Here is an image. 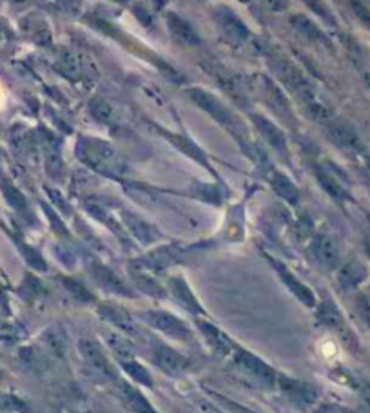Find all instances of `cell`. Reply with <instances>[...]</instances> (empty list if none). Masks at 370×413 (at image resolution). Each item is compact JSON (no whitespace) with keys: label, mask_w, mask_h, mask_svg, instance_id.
I'll use <instances>...</instances> for the list:
<instances>
[{"label":"cell","mask_w":370,"mask_h":413,"mask_svg":"<svg viewBox=\"0 0 370 413\" xmlns=\"http://www.w3.org/2000/svg\"><path fill=\"white\" fill-rule=\"evenodd\" d=\"M76 154L85 165H90L91 169L106 174V176L116 178L127 171V165H125L120 152L116 151L111 143L99 140V138H80L76 143Z\"/></svg>","instance_id":"1"},{"label":"cell","mask_w":370,"mask_h":413,"mask_svg":"<svg viewBox=\"0 0 370 413\" xmlns=\"http://www.w3.org/2000/svg\"><path fill=\"white\" fill-rule=\"evenodd\" d=\"M231 365L238 370L240 373H243L246 377H249L250 381H255L256 384L264 388H274L278 382V373L259 359L258 356L250 354L247 350H241V348H234V352L231 354Z\"/></svg>","instance_id":"2"},{"label":"cell","mask_w":370,"mask_h":413,"mask_svg":"<svg viewBox=\"0 0 370 413\" xmlns=\"http://www.w3.org/2000/svg\"><path fill=\"white\" fill-rule=\"evenodd\" d=\"M187 94L192 102L197 103L198 107H201V109H204L206 113H209L214 120L218 122V124H222L225 129L231 131V133L234 134L236 138L241 136L240 122L236 120V116L232 115L227 107L220 102L218 98L213 96V94L207 93V91L198 89V87H191V89H187Z\"/></svg>","instance_id":"3"},{"label":"cell","mask_w":370,"mask_h":413,"mask_svg":"<svg viewBox=\"0 0 370 413\" xmlns=\"http://www.w3.org/2000/svg\"><path fill=\"white\" fill-rule=\"evenodd\" d=\"M78 352H80L82 359L87 365V368L97 375L102 381H113L116 377L115 366H113L111 359L106 354V350L102 348L99 341L94 339H80L78 341Z\"/></svg>","instance_id":"4"},{"label":"cell","mask_w":370,"mask_h":413,"mask_svg":"<svg viewBox=\"0 0 370 413\" xmlns=\"http://www.w3.org/2000/svg\"><path fill=\"white\" fill-rule=\"evenodd\" d=\"M269 66L272 67L274 75H276L292 93L298 94V96H301L305 91L313 87V85L308 84L307 78H305L304 73H301V69H299L296 64L290 62L289 58L281 57V55H271V57H269Z\"/></svg>","instance_id":"5"},{"label":"cell","mask_w":370,"mask_h":413,"mask_svg":"<svg viewBox=\"0 0 370 413\" xmlns=\"http://www.w3.org/2000/svg\"><path fill=\"white\" fill-rule=\"evenodd\" d=\"M145 323L149 326H152L155 330L162 332L164 335L171 339H176V341H191L192 332L189 330V326L183 323L180 317L173 316L169 312L165 310H149L145 316H143Z\"/></svg>","instance_id":"6"},{"label":"cell","mask_w":370,"mask_h":413,"mask_svg":"<svg viewBox=\"0 0 370 413\" xmlns=\"http://www.w3.org/2000/svg\"><path fill=\"white\" fill-rule=\"evenodd\" d=\"M214 18H216V24H218L220 31L225 36V41L231 45H241L246 44L247 38H249V27L241 22L240 17L232 13L229 8H220L214 9Z\"/></svg>","instance_id":"7"},{"label":"cell","mask_w":370,"mask_h":413,"mask_svg":"<svg viewBox=\"0 0 370 413\" xmlns=\"http://www.w3.org/2000/svg\"><path fill=\"white\" fill-rule=\"evenodd\" d=\"M276 386L280 388L281 393H283L290 403H294V405L298 406H304V408L314 405L318 400V390L313 384H308V382L299 381V379L294 377H287L283 373H278Z\"/></svg>","instance_id":"8"},{"label":"cell","mask_w":370,"mask_h":413,"mask_svg":"<svg viewBox=\"0 0 370 413\" xmlns=\"http://www.w3.org/2000/svg\"><path fill=\"white\" fill-rule=\"evenodd\" d=\"M325 133L336 147L348 152H363V142L353 125L343 120H329L325 124Z\"/></svg>","instance_id":"9"},{"label":"cell","mask_w":370,"mask_h":413,"mask_svg":"<svg viewBox=\"0 0 370 413\" xmlns=\"http://www.w3.org/2000/svg\"><path fill=\"white\" fill-rule=\"evenodd\" d=\"M152 363L169 375H182L189 368V359L182 356L180 352L174 350L173 347L165 342L157 341L152 345Z\"/></svg>","instance_id":"10"},{"label":"cell","mask_w":370,"mask_h":413,"mask_svg":"<svg viewBox=\"0 0 370 413\" xmlns=\"http://www.w3.org/2000/svg\"><path fill=\"white\" fill-rule=\"evenodd\" d=\"M311 256L314 258V261L323 267L325 270H334L339 265V249L336 241L327 234H316L311 241Z\"/></svg>","instance_id":"11"},{"label":"cell","mask_w":370,"mask_h":413,"mask_svg":"<svg viewBox=\"0 0 370 413\" xmlns=\"http://www.w3.org/2000/svg\"><path fill=\"white\" fill-rule=\"evenodd\" d=\"M198 330H200L204 339H206L207 345H209V348L216 356L231 357V354L234 352L236 345H234L232 339L229 338V335H225L216 324H211L207 323V321H198Z\"/></svg>","instance_id":"12"},{"label":"cell","mask_w":370,"mask_h":413,"mask_svg":"<svg viewBox=\"0 0 370 413\" xmlns=\"http://www.w3.org/2000/svg\"><path fill=\"white\" fill-rule=\"evenodd\" d=\"M180 259V250L174 245H167V247H158L157 250H152L151 254L140 258L138 261H134V267H140V270L149 268V270H164V268L171 267Z\"/></svg>","instance_id":"13"},{"label":"cell","mask_w":370,"mask_h":413,"mask_svg":"<svg viewBox=\"0 0 370 413\" xmlns=\"http://www.w3.org/2000/svg\"><path fill=\"white\" fill-rule=\"evenodd\" d=\"M271 265L276 268V272H278V275L281 277V281L285 283L287 289L294 294L299 301L304 303V305H307V307H316V298H314V294L311 292V289H307V287H305V284L301 283V281H299L298 277H296V275L289 270V268L285 267V265H281V263L276 261V259H271Z\"/></svg>","instance_id":"14"},{"label":"cell","mask_w":370,"mask_h":413,"mask_svg":"<svg viewBox=\"0 0 370 413\" xmlns=\"http://www.w3.org/2000/svg\"><path fill=\"white\" fill-rule=\"evenodd\" d=\"M259 82H262V85H259V89H262V96L267 100L269 106L274 109V111L278 113V115L283 118V120H289L292 122L294 120V116H292V109H290L289 102H287V96L283 94V91L278 87L276 84H272L269 78H265V76H262L259 78Z\"/></svg>","instance_id":"15"},{"label":"cell","mask_w":370,"mask_h":413,"mask_svg":"<svg viewBox=\"0 0 370 413\" xmlns=\"http://www.w3.org/2000/svg\"><path fill=\"white\" fill-rule=\"evenodd\" d=\"M314 174H316L318 182H320L321 189L327 192V194L336 201H345L348 198L347 187L343 185V182L336 176V173H332V167L329 165H316L314 167Z\"/></svg>","instance_id":"16"},{"label":"cell","mask_w":370,"mask_h":413,"mask_svg":"<svg viewBox=\"0 0 370 413\" xmlns=\"http://www.w3.org/2000/svg\"><path fill=\"white\" fill-rule=\"evenodd\" d=\"M167 27H169V33L178 44L189 45V48H194V45L201 44L200 35L194 31V27H192L185 18L180 17L178 13L167 15Z\"/></svg>","instance_id":"17"},{"label":"cell","mask_w":370,"mask_h":413,"mask_svg":"<svg viewBox=\"0 0 370 413\" xmlns=\"http://www.w3.org/2000/svg\"><path fill=\"white\" fill-rule=\"evenodd\" d=\"M99 316L106 319L107 323H111L116 328L124 330L127 333H136V324H134L133 317L125 308L118 307V305H111V303H102L99 305Z\"/></svg>","instance_id":"18"},{"label":"cell","mask_w":370,"mask_h":413,"mask_svg":"<svg viewBox=\"0 0 370 413\" xmlns=\"http://www.w3.org/2000/svg\"><path fill=\"white\" fill-rule=\"evenodd\" d=\"M367 275H369V270L365 268V265L357 261V259H350V261H347L343 267L339 268L338 283L345 290L356 289L357 284L367 280Z\"/></svg>","instance_id":"19"},{"label":"cell","mask_w":370,"mask_h":413,"mask_svg":"<svg viewBox=\"0 0 370 413\" xmlns=\"http://www.w3.org/2000/svg\"><path fill=\"white\" fill-rule=\"evenodd\" d=\"M250 118H252V122H255L256 129L259 131V134H262V136H264L265 140H267V142L276 149V151L280 152L287 151L285 134H283V131L281 129H278V125H274L271 120H267V118L262 115H252Z\"/></svg>","instance_id":"20"},{"label":"cell","mask_w":370,"mask_h":413,"mask_svg":"<svg viewBox=\"0 0 370 413\" xmlns=\"http://www.w3.org/2000/svg\"><path fill=\"white\" fill-rule=\"evenodd\" d=\"M169 283L171 292L174 294V298L178 299L183 307L187 308V310H191L192 314H204V308H201V305L198 303V299L194 298L192 290L189 289L187 281L182 280V277H171Z\"/></svg>","instance_id":"21"},{"label":"cell","mask_w":370,"mask_h":413,"mask_svg":"<svg viewBox=\"0 0 370 413\" xmlns=\"http://www.w3.org/2000/svg\"><path fill=\"white\" fill-rule=\"evenodd\" d=\"M120 388L122 393H124V399L127 400V405H129V408L133 410L134 413H158L157 408L149 403L148 397L143 396L138 388L131 386L127 382H124Z\"/></svg>","instance_id":"22"},{"label":"cell","mask_w":370,"mask_h":413,"mask_svg":"<svg viewBox=\"0 0 370 413\" xmlns=\"http://www.w3.org/2000/svg\"><path fill=\"white\" fill-rule=\"evenodd\" d=\"M290 26L294 27L296 31L299 33L301 36H305L307 41L311 42H321V44H327L325 35L321 33L320 27L307 18L305 15H294V17H290Z\"/></svg>","instance_id":"23"},{"label":"cell","mask_w":370,"mask_h":413,"mask_svg":"<svg viewBox=\"0 0 370 413\" xmlns=\"http://www.w3.org/2000/svg\"><path fill=\"white\" fill-rule=\"evenodd\" d=\"M271 185H272V189L276 191V194L280 196V198H283V200L289 201V203H292V205L298 203V200H299L298 187L292 183V180L287 178L285 174H281V173L272 174Z\"/></svg>","instance_id":"24"},{"label":"cell","mask_w":370,"mask_h":413,"mask_svg":"<svg viewBox=\"0 0 370 413\" xmlns=\"http://www.w3.org/2000/svg\"><path fill=\"white\" fill-rule=\"evenodd\" d=\"M91 272H93L94 280L99 281L104 289L109 290V292L129 294V290L125 289L124 283H122V281L118 280V277H116L111 270H109V268H106L104 265H100V263H94L93 268H91Z\"/></svg>","instance_id":"25"},{"label":"cell","mask_w":370,"mask_h":413,"mask_svg":"<svg viewBox=\"0 0 370 413\" xmlns=\"http://www.w3.org/2000/svg\"><path fill=\"white\" fill-rule=\"evenodd\" d=\"M124 222L125 225H127V229H129L140 241H143V243H151V241H155L158 238V232L155 231L151 225H148V223L142 222V219L136 218V216H133V214H124Z\"/></svg>","instance_id":"26"},{"label":"cell","mask_w":370,"mask_h":413,"mask_svg":"<svg viewBox=\"0 0 370 413\" xmlns=\"http://www.w3.org/2000/svg\"><path fill=\"white\" fill-rule=\"evenodd\" d=\"M164 134L167 138H169V142H173L174 145L178 147L180 151L185 152V154H187V156H191L192 160L200 161V164L207 165V158H206V154H204V151H201V149L197 145V143L191 142L189 138L180 136V134H169V133H164Z\"/></svg>","instance_id":"27"},{"label":"cell","mask_w":370,"mask_h":413,"mask_svg":"<svg viewBox=\"0 0 370 413\" xmlns=\"http://www.w3.org/2000/svg\"><path fill=\"white\" fill-rule=\"evenodd\" d=\"M107 345L111 347V350L115 352V356L120 361L134 359V347L133 342L129 341L124 335H118V333H106Z\"/></svg>","instance_id":"28"},{"label":"cell","mask_w":370,"mask_h":413,"mask_svg":"<svg viewBox=\"0 0 370 413\" xmlns=\"http://www.w3.org/2000/svg\"><path fill=\"white\" fill-rule=\"evenodd\" d=\"M318 321L321 324H325L329 328H339L343 324V317H341V312L336 307L334 303L323 301L318 307Z\"/></svg>","instance_id":"29"},{"label":"cell","mask_w":370,"mask_h":413,"mask_svg":"<svg viewBox=\"0 0 370 413\" xmlns=\"http://www.w3.org/2000/svg\"><path fill=\"white\" fill-rule=\"evenodd\" d=\"M57 67H58V71L62 73L66 78H69V80H73V82L80 80L82 76H84L80 60H78L75 55H69V53L64 55V57L57 62Z\"/></svg>","instance_id":"30"},{"label":"cell","mask_w":370,"mask_h":413,"mask_svg":"<svg viewBox=\"0 0 370 413\" xmlns=\"http://www.w3.org/2000/svg\"><path fill=\"white\" fill-rule=\"evenodd\" d=\"M120 363H122V368H124V372L127 373V375H129L134 382H138V384H143V386H148V388L152 386L151 373L143 368L140 363H136V359L120 361Z\"/></svg>","instance_id":"31"},{"label":"cell","mask_w":370,"mask_h":413,"mask_svg":"<svg viewBox=\"0 0 370 413\" xmlns=\"http://www.w3.org/2000/svg\"><path fill=\"white\" fill-rule=\"evenodd\" d=\"M0 189H2V192H4V198L8 200V203L11 205L15 210H18V212H26L27 210L26 198H24V194L18 191L17 187L11 185V183L4 180V182L0 183Z\"/></svg>","instance_id":"32"},{"label":"cell","mask_w":370,"mask_h":413,"mask_svg":"<svg viewBox=\"0 0 370 413\" xmlns=\"http://www.w3.org/2000/svg\"><path fill=\"white\" fill-rule=\"evenodd\" d=\"M0 410L2 412H13V413H27L29 406L24 399L13 396V393H6L0 391Z\"/></svg>","instance_id":"33"},{"label":"cell","mask_w":370,"mask_h":413,"mask_svg":"<svg viewBox=\"0 0 370 413\" xmlns=\"http://www.w3.org/2000/svg\"><path fill=\"white\" fill-rule=\"evenodd\" d=\"M90 113L97 118L99 122H104V124H109L113 120V109L111 106L102 100V98H93L90 102Z\"/></svg>","instance_id":"34"},{"label":"cell","mask_w":370,"mask_h":413,"mask_svg":"<svg viewBox=\"0 0 370 413\" xmlns=\"http://www.w3.org/2000/svg\"><path fill=\"white\" fill-rule=\"evenodd\" d=\"M62 284L73 294V298L78 299V301H84V303L93 301V294L85 289L84 284L78 283V281L71 280V277H62Z\"/></svg>","instance_id":"35"},{"label":"cell","mask_w":370,"mask_h":413,"mask_svg":"<svg viewBox=\"0 0 370 413\" xmlns=\"http://www.w3.org/2000/svg\"><path fill=\"white\" fill-rule=\"evenodd\" d=\"M134 281L138 283L140 289H143L148 294H152V296H157V298H164L165 296V290L162 289L160 284L152 280V277H149V275L140 274V272H134Z\"/></svg>","instance_id":"36"},{"label":"cell","mask_w":370,"mask_h":413,"mask_svg":"<svg viewBox=\"0 0 370 413\" xmlns=\"http://www.w3.org/2000/svg\"><path fill=\"white\" fill-rule=\"evenodd\" d=\"M348 6L353 9V13L365 27L370 29V8L363 2V0H348Z\"/></svg>","instance_id":"37"},{"label":"cell","mask_w":370,"mask_h":413,"mask_svg":"<svg viewBox=\"0 0 370 413\" xmlns=\"http://www.w3.org/2000/svg\"><path fill=\"white\" fill-rule=\"evenodd\" d=\"M20 249H22L24 252V258L27 259V263H29L33 268H36V270H45V268H48L44 258H42L41 254L36 252V250H33L31 247H27V245L24 243H20Z\"/></svg>","instance_id":"38"},{"label":"cell","mask_w":370,"mask_h":413,"mask_svg":"<svg viewBox=\"0 0 370 413\" xmlns=\"http://www.w3.org/2000/svg\"><path fill=\"white\" fill-rule=\"evenodd\" d=\"M304 2L308 6V8L313 9L314 13L320 15L325 22H330V24L334 22V18H332V15H330L329 8H327V4L323 2V0H304Z\"/></svg>","instance_id":"39"},{"label":"cell","mask_w":370,"mask_h":413,"mask_svg":"<svg viewBox=\"0 0 370 413\" xmlns=\"http://www.w3.org/2000/svg\"><path fill=\"white\" fill-rule=\"evenodd\" d=\"M265 6L272 11H283L289 6V0H264Z\"/></svg>","instance_id":"40"},{"label":"cell","mask_w":370,"mask_h":413,"mask_svg":"<svg viewBox=\"0 0 370 413\" xmlns=\"http://www.w3.org/2000/svg\"><path fill=\"white\" fill-rule=\"evenodd\" d=\"M362 403H363V406H365L367 412H370V386L365 388V390L362 391Z\"/></svg>","instance_id":"41"},{"label":"cell","mask_w":370,"mask_h":413,"mask_svg":"<svg viewBox=\"0 0 370 413\" xmlns=\"http://www.w3.org/2000/svg\"><path fill=\"white\" fill-rule=\"evenodd\" d=\"M227 405L231 406V408L234 410V412H236V413H256V412H252V410H249V408H243V406L234 405V403H227Z\"/></svg>","instance_id":"42"},{"label":"cell","mask_w":370,"mask_h":413,"mask_svg":"<svg viewBox=\"0 0 370 413\" xmlns=\"http://www.w3.org/2000/svg\"><path fill=\"white\" fill-rule=\"evenodd\" d=\"M363 245H365L367 256H369V258H370V232H369V234H365V240H363Z\"/></svg>","instance_id":"43"},{"label":"cell","mask_w":370,"mask_h":413,"mask_svg":"<svg viewBox=\"0 0 370 413\" xmlns=\"http://www.w3.org/2000/svg\"><path fill=\"white\" fill-rule=\"evenodd\" d=\"M363 169H365L367 176H369V178H370V156H367L365 161H363Z\"/></svg>","instance_id":"44"},{"label":"cell","mask_w":370,"mask_h":413,"mask_svg":"<svg viewBox=\"0 0 370 413\" xmlns=\"http://www.w3.org/2000/svg\"><path fill=\"white\" fill-rule=\"evenodd\" d=\"M113 2H116V4H127L129 0H113Z\"/></svg>","instance_id":"45"},{"label":"cell","mask_w":370,"mask_h":413,"mask_svg":"<svg viewBox=\"0 0 370 413\" xmlns=\"http://www.w3.org/2000/svg\"><path fill=\"white\" fill-rule=\"evenodd\" d=\"M62 2H66V4H73V2H78V0H62Z\"/></svg>","instance_id":"46"},{"label":"cell","mask_w":370,"mask_h":413,"mask_svg":"<svg viewBox=\"0 0 370 413\" xmlns=\"http://www.w3.org/2000/svg\"><path fill=\"white\" fill-rule=\"evenodd\" d=\"M11 2H24V0H11Z\"/></svg>","instance_id":"47"},{"label":"cell","mask_w":370,"mask_h":413,"mask_svg":"<svg viewBox=\"0 0 370 413\" xmlns=\"http://www.w3.org/2000/svg\"><path fill=\"white\" fill-rule=\"evenodd\" d=\"M240 2H250V0H240Z\"/></svg>","instance_id":"48"}]
</instances>
